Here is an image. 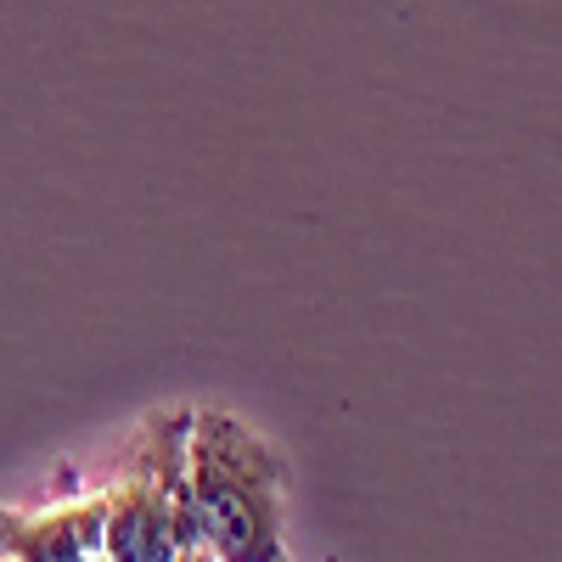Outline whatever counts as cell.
I'll use <instances>...</instances> for the list:
<instances>
[{"mask_svg":"<svg viewBox=\"0 0 562 562\" xmlns=\"http://www.w3.org/2000/svg\"><path fill=\"white\" fill-rule=\"evenodd\" d=\"M186 428L192 411H153L124 450V473L108 484V557L180 562L198 557V524L186 501Z\"/></svg>","mask_w":562,"mask_h":562,"instance_id":"obj_2","label":"cell"},{"mask_svg":"<svg viewBox=\"0 0 562 562\" xmlns=\"http://www.w3.org/2000/svg\"><path fill=\"white\" fill-rule=\"evenodd\" d=\"M186 501H192L198 524V557H288V461L237 411H192Z\"/></svg>","mask_w":562,"mask_h":562,"instance_id":"obj_1","label":"cell"},{"mask_svg":"<svg viewBox=\"0 0 562 562\" xmlns=\"http://www.w3.org/2000/svg\"><path fill=\"white\" fill-rule=\"evenodd\" d=\"M0 557L12 562H97L108 557V484L45 512H0Z\"/></svg>","mask_w":562,"mask_h":562,"instance_id":"obj_3","label":"cell"}]
</instances>
